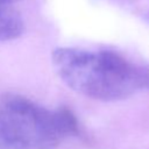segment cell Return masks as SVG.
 Here are the masks:
<instances>
[{
	"instance_id": "cell-4",
	"label": "cell",
	"mask_w": 149,
	"mask_h": 149,
	"mask_svg": "<svg viewBox=\"0 0 149 149\" xmlns=\"http://www.w3.org/2000/svg\"><path fill=\"white\" fill-rule=\"evenodd\" d=\"M16 1H19V0H0V2L1 3H14V2H16Z\"/></svg>"
},
{
	"instance_id": "cell-2",
	"label": "cell",
	"mask_w": 149,
	"mask_h": 149,
	"mask_svg": "<svg viewBox=\"0 0 149 149\" xmlns=\"http://www.w3.org/2000/svg\"><path fill=\"white\" fill-rule=\"evenodd\" d=\"M64 137L56 109L15 93L0 98V149H55Z\"/></svg>"
},
{
	"instance_id": "cell-3",
	"label": "cell",
	"mask_w": 149,
	"mask_h": 149,
	"mask_svg": "<svg viewBox=\"0 0 149 149\" xmlns=\"http://www.w3.org/2000/svg\"><path fill=\"white\" fill-rule=\"evenodd\" d=\"M23 29V20L14 6L0 2V42L16 40L22 35Z\"/></svg>"
},
{
	"instance_id": "cell-1",
	"label": "cell",
	"mask_w": 149,
	"mask_h": 149,
	"mask_svg": "<svg viewBox=\"0 0 149 149\" xmlns=\"http://www.w3.org/2000/svg\"><path fill=\"white\" fill-rule=\"evenodd\" d=\"M51 63L71 90L95 100H122L149 86V70L112 50L61 47Z\"/></svg>"
}]
</instances>
